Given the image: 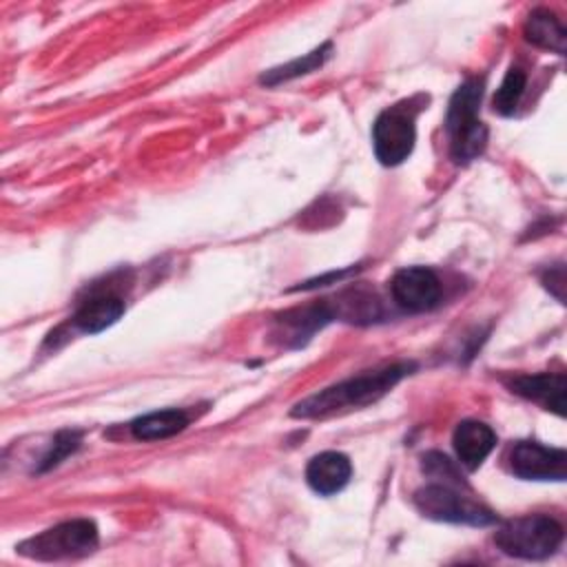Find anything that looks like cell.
<instances>
[{
  "label": "cell",
  "mask_w": 567,
  "mask_h": 567,
  "mask_svg": "<svg viewBox=\"0 0 567 567\" xmlns=\"http://www.w3.org/2000/svg\"><path fill=\"white\" fill-rule=\"evenodd\" d=\"M410 363H390L350 377L299 401L290 414L297 419H323L343 410L370 405L379 401L383 394H388L405 374H410Z\"/></svg>",
  "instance_id": "6da1fadb"
},
{
  "label": "cell",
  "mask_w": 567,
  "mask_h": 567,
  "mask_svg": "<svg viewBox=\"0 0 567 567\" xmlns=\"http://www.w3.org/2000/svg\"><path fill=\"white\" fill-rule=\"evenodd\" d=\"M483 84L478 80H465L452 95L445 115V128L450 135V151L454 162L467 164L476 159L487 144V128L478 120V104Z\"/></svg>",
  "instance_id": "7a4b0ae2"
},
{
  "label": "cell",
  "mask_w": 567,
  "mask_h": 567,
  "mask_svg": "<svg viewBox=\"0 0 567 567\" xmlns=\"http://www.w3.org/2000/svg\"><path fill=\"white\" fill-rule=\"evenodd\" d=\"M496 547L514 558L543 560L563 543V525L545 514H529L505 520L494 534Z\"/></svg>",
  "instance_id": "3957f363"
},
{
  "label": "cell",
  "mask_w": 567,
  "mask_h": 567,
  "mask_svg": "<svg viewBox=\"0 0 567 567\" xmlns=\"http://www.w3.org/2000/svg\"><path fill=\"white\" fill-rule=\"evenodd\" d=\"M97 547V527L89 518L64 520L18 545V551L35 560L82 558Z\"/></svg>",
  "instance_id": "277c9868"
},
{
  "label": "cell",
  "mask_w": 567,
  "mask_h": 567,
  "mask_svg": "<svg viewBox=\"0 0 567 567\" xmlns=\"http://www.w3.org/2000/svg\"><path fill=\"white\" fill-rule=\"evenodd\" d=\"M414 505L423 516L434 520H445V523H465V525L485 527L496 520V514L489 507L456 492L447 483H434L416 489Z\"/></svg>",
  "instance_id": "5b68a950"
},
{
  "label": "cell",
  "mask_w": 567,
  "mask_h": 567,
  "mask_svg": "<svg viewBox=\"0 0 567 567\" xmlns=\"http://www.w3.org/2000/svg\"><path fill=\"white\" fill-rule=\"evenodd\" d=\"M414 111H410L405 104L390 106L374 120L372 146L383 166H396L408 159L414 148Z\"/></svg>",
  "instance_id": "8992f818"
},
{
  "label": "cell",
  "mask_w": 567,
  "mask_h": 567,
  "mask_svg": "<svg viewBox=\"0 0 567 567\" xmlns=\"http://www.w3.org/2000/svg\"><path fill=\"white\" fill-rule=\"evenodd\" d=\"M509 467L525 481H565L567 452L536 441H520L509 452Z\"/></svg>",
  "instance_id": "52a82bcc"
},
{
  "label": "cell",
  "mask_w": 567,
  "mask_h": 567,
  "mask_svg": "<svg viewBox=\"0 0 567 567\" xmlns=\"http://www.w3.org/2000/svg\"><path fill=\"white\" fill-rule=\"evenodd\" d=\"M392 299L408 312H425L441 299V281L425 266H408L394 272L390 281Z\"/></svg>",
  "instance_id": "ba28073f"
},
{
  "label": "cell",
  "mask_w": 567,
  "mask_h": 567,
  "mask_svg": "<svg viewBox=\"0 0 567 567\" xmlns=\"http://www.w3.org/2000/svg\"><path fill=\"white\" fill-rule=\"evenodd\" d=\"M350 476H352V463L341 452H321L312 456L306 467L308 485L321 496L341 492L348 485Z\"/></svg>",
  "instance_id": "9c48e42d"
},
{
  "label": "cell",
  "mask_w": 567,
  "mask_h": 567,
  "mask_svg": "<svg viewBox=\"0 0 567 567\" xmlns=\"http://www.w3.org/2000/svg\"><path fill=\"white\" fill-rule=\"evenodd\" d=\"M452 443H454V452H456L458 461L467 470H476L494 450L496 434L489 425L470 419V421H461L456 425Z\"/></svg>",
  "instance_id": "30bf717a"
},
{
  "label": "cell",
  "mask_w": 567,
  "mask_h": 567,
  "mask_svg": "<svg viewBox=\"0 0 567 567\" xmlns=\"http://www.w3.org/2000/svg\"><path fill=\"white\" fill-rule=\"evenodd\" d=\"M512 392L540 403L547 410H554L556 414H565V374H527V377H516L509 383Z\"/></svg>",
  "instance_id": "8fae6325"
},
{
  "label": "cell",
  "mask_w": 567,
  "mask_h": 567,
  "mask_svg": "<svg viewBox=\"0 0 567 567\" xmlns=\"http://www.w3.org/2000/svg\"><path fill=\"white\" fill-rule=\"evenodd\" d=\"M124 315V299L113 292H97L80 303L73 315V326L80 332L95 334L113 326Z\"/></svg>",
  "instance_id": "7c38bea8"
},
{
  "label": "cell",
  "mask_w": 567,
  "mask_h": 567,
  "mask_svg": "<svg viewBox=\"0 0 567 567\" xmlns=\"http://www.w3.org/2000/svg\"><path fill=\"white\" fill-rule=\"evenodd\" d=\"M332 319V310L328 303H317L308 308H295L277 321V337L281 341H290V346H301L310 339L315 330H319L323 323Z\"/></svg>",
  "instance_id": "4fadbf2b"
},
{
  "label": "cell",
  "mask_w": 567,
  "mask_h": 567,
  "mask_svg": "<svg viewBox=\"0 0 567 567\" xmlns=\"http://www.w3.org/2000/svg\"><path fill=\"white\" fill-rule=\"evenodd\" d=\"M525 38L527 42L540 47V49H549L556 53H565L567 47V29L565 24L547 9H534L525 22Z\"/></svg>",
  "instance_id": "5bb4252c"
},
{
  "label": "cell",
  "mask_w": 567,
  "mask_h": 567,
  "mask_svg": "<svg viewBox=\"0 0 567 567\" xmlns=\"http://www.w3.org/2000/svg\"><path fill=\"white\" fill-rule=\"evenodd\" d=\"M188 425V414L184 410H159L137 416L131 423V432L140 441H159L182 432Z\"/></svg>",
  "instance_id": "9a60e30c"
},
{
  "label": "cell",
  "mask_w": 567,
  "mask_h": 567,
  "mask_svg": "<svg viewBox=\"0 0 567 567\" xmlns=\"http://www.w3.org/2000/svg\"><path fill=\"white\" fill-rule=\"evenodd\" d=\"M330 51H332V44H330V42H326V44H321L319 49H315V51L306 53L303 58H297V60H292V62H288V64H284V66L270 69L268 73H264V75H261V82H264V84H268V86H272V84L286 82V80H292V78L306 75V73L315 71V69H319V66L328 60Z\"/></svg>",
  "instance_id": "2e32d148"
},
{
  "label": "cell",
  "mask_w": 567,
  "mask_h": 567,
  "mask_svg": "<svg viewBox=\"0 0 567 567\" xmlns=\"http://www.w3.org/2000/svg\"><path fill=\"white\" fill-rule=\"evenodd\" d=\"M332 315L346 317L348 321H374L381 315L379 301L374 295L363 292V290H348L339 297L337 301V310H332Z\"/></svg>",
  "instance_id": "e0dca14e"
},
{
  "label": "cell",
  "mask_w": 567,
  "mask_h": 567,
  "mask_svg": "<svg viewBox=\"0 0 567 567\" xmlns=\"http://www.w3.org/2000/svg\"><path fill=\"white\" fill-rule=\"evenodd\" d=\"M525 82H527V78H525L523 69H518V66H509L507 69V73H505V78H503V82L496 89L494 100H492L494 111L498 115H505V117L514 115V111H516V106H518V102L523 97Z\"/></svg>",
  "instance_id": "ac0fdd59"
},
{
  "label": "cell",
  "mask_w": 567,
  "mask_h": 567,
  "mask_svg": "<svg viewBox=\"0 0 567 567\" xmlns=\"http://www.w3.org/2000/svg\"><path fill=\"white\" fill-rule=\"evenodd\" d=\"M80 445V434L78 432H60L58 436H55V441H53V447H51V452L42 458V465H40V470H49V467H53V465H58L64 456H69L75 447Z\"/></svg>",
  "instance_id": "d6986e66"
}]
</instances>
